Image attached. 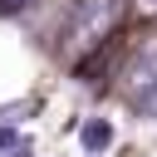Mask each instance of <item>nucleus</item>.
<instances>
[{
	"label": "nucleus",
	"instance_id": "nucleus-3",
	"mask_svg": "<svg viewBox=\"0 0 157 157\" xmlns=\"http://www.w3.org/2000/svg\"><path fill=\"white\" fill-rule=\"evenodd\" d=\"M142 113H147V118L157 123V88H152V93H142Z\"/></svg>",
	"mask_w": 157,
	"mask_h": 157
},
{
	"label": "nucleus",
	"instance_id": "nucleus-2",
	"mask_svg": "<svg viewBox=\"0 0 157 157\" xmlns=\"http://www.w3.org/2000/svg\"><path fill=\"white\" fill-rule=\"evenodd\" d=\"M128 88H132L137 98L157 88V34H152V39H142V44H137V54L128 59Z\"/></svg>",
	"mask_w": 157,
	"mask_h": 157
},
{
	"label": "nucleus",
	"instance_id": "nucleus-1",
	"mask_svg": "<svg viewBox=\"0 0 157 157\" xmlns=\"http://www.w3.org/2000/svg\"><path fill=\"white\" fill-rule=\"evenodd\" d=\"M118 10H123L118 0H78L69 25H64V49L69 54H88L93 44H103L113 34V25H118Z\"/></svg>",
	"mask_w": 157,
	"mask_h": 157
},
{
	"label": "nucleus",
	"instance_id": "nucleus-5",
	"mask_svg": "<svg viewBox=\"0 0 157 157\" xmlns=\"http://www.w3.org/2000/svg\"><path fill=\"white\" fill-rule=\"evenodd\" d=\"M142 10H147V15H157V0H142Z\"/></svg>",
	"mask_w": 157,
	"mask_h": 157
},
{
	"label": "nucleus",
	"instance_id": "nucleus-4",
	"mask_svg": "<svg viewBox=\"0 0 157 157\" xmlns=\"http://www.w3.org/2000/svg\"><path fill=\"white\" fill-rule=\"evenodd\" d=\"M15 5H25V0H0V10H15Z\"/></svg>",
	"mask_w": 157,
	"mask_h": 157
}]
</instances>
